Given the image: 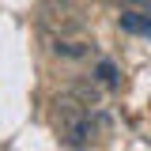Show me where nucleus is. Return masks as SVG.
Here are the masks:
<instances>
[{
	"instance_id": "f03ea898",
	"label": "nucleus",
	"mask_w": 151,
	"mask_h": 151,
	"mask_svg": "<svg viewBox=\"0 0 151 151\" xmlns=\"http://www.w3.org/2000/svg\"><path fill=\"white\" fill-rule=\"evenodd\" d=\"M45 19L53 23V27H60V34H72V30H83V15H79V8H76L72 0H49L45 4Z\"/></svg>"
},
{
	"instance_id": "39448f33",
	"label": "nucleus",
	"mask_w": 151,
	"mask_h": 151,
	"mask_svg": "<svg viewBox=\"0 0 151 151\" xmlns=\"http://www.w3.org/2000/svg\"><path fill=\"white\" fill-rule=\"evenodd\" d=\"M117 23H121V30H129V34H151V15H140V12H121Z\"/></svg>"
},
{
	"instance_id": "f257e3e1",
	"label": "nucleus",
	"mask_w": 151,
	"mask_h": 151,
	"mask_svg": "<svg viewBox=\"0 0 151 151\" xmlns=\"http://www.w3.org/2000/svg\"><path fill=\"white\" fill-rule=\"evenodd\" d=\"M57 140L64 147H87L94 140V117L72 94H57Z\"/></svg>"
},
{
	"instance_id": "423d86ee",
	"label": "nucleus",
	"mask_w": 151,
	"mask_h": 151,
	"mask_svg": "<svg viewBox=\"0 0 151 151\" xmlns=\"http://www.w3.org/2000/svg\"><path fill=\"white\" fill-rule=\"evenodd\" d=\"M94 79H98L106 91L121 87V72H117V64H113V60H98V68H94Z\"/></svg>"
},
{
	"instance_id": "7ed1b4c3",
	"label": "nucleus",
	"mask_w": 151,
	"mask_h": 151,
	"mask_svg": "<svg viewBox=\"0 0 151 151\" xmlns=\"http://www.w3.org/2000/svg\"><path fill=\"white\" fill-rule=\"evenodd\" d=\"M64 94H72L76 102H83V106L91 110V106L102 102V83H98V79H72V83L64 87Z\"/></svg>"
},
{
	"instance_id": "20e7f679",
	"label": "nucleus",
	"mask_w": 151,
	"mask_h": 151,
	"mask_svg": "<svg viewBox=\"0 0 151 151\" xmlns=\"http://www.w3.org/2000/svg\"><path fill=\"white\" fill-rule=\"evenodd\" d=\"M53 53H57V57H68V60H79V57H87V53H91V42L60 34V38H53Z\"/></svg>"
}]
</instances>
